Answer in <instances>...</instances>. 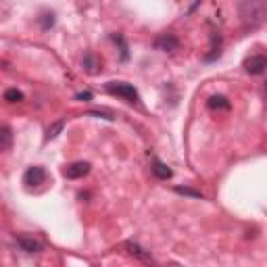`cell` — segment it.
<instances>
[{
  "instance_id": "cell-8",
  "label": "cell",
  "mask_w": 267,
  "mask_h": 267,
  "mask_svg": "<svg viewBox=\"0 0 267 267\" xmlns=\"http://www.w3.org/2000/svg\"><path fill=\"white\" fill-rule=\"evenodd\" d=\"M125 249H128V252L132 257H136V259H142V261H150V255L146 252L142 247H138L136 242H125Z\"/></svg>"
},
{
  "instance_id": "cell-7",
  "label": "cell",
  "mask_w": 267,
  "mask_h": 267,
  "mask_svg": "<svg viewBox=\"0 0 267 267\" xmlns=\"http://www.w3.org/2000/svg\"><path fill=\"white\" fill-rule=\"evenodd\" d=\"M17 244L21 247V250H25V252H40L42 250V244L38 240H33V238H27V236H19Z\"/></svg>"
},
{
  "instance_id": "cell-13",
  "label": "cell",
  "mask_w": 267,
  "mask_h": 267,
  "mask_svg": "<svg viewBox=\"0 0 267 267\" xmlns=\"http://www.w3.org/2000/svg\"><path fill=\"white\" fill-rule=\"evenodd\" d=\"M4 100H9V102H21V100H23V94H21L17 88H9V90L4 92Z\"/></svg>"
},
{
  "instance_id": "cell-6",
  "label": "cell",
  "mask_w": 267,
  "mask_h": 267,
  "mask_svg": "<svg viewBox=\"0 0 267 267\" xmlns=\"http://www.w3.org/2000/svg\"><path fill=\"white\" fill-rule=\"evenodd\" d=\"M178 46H180V42L173 33H163V36H159L154 40V48L161 52H173V50H178Z\"/></svg>"
},
{
  "instance_id": "cell-12",
  "label": "cell",
  "mask_w": 267,
  "mask_h": 267,
  "mask_svg": "<svg viewBox=\"0 0 267 267\" xmlns=\"http://www.w3.org/2000/svg\"><path fill=\"white\" fill-rule=\"evenodd\" d=\"M63 128H65V121H57L54 125H50L48 128V132H46V140H54L59 136V134L63 132Z\"/></svg>"
},
{
  "instance_id": "cell-14",
  "label": "cell",
  "mask_w": 267,
  "mask_h": 267,
  "mask_svg": "<svg viewBox=\"0 0 267 267\" xmlns=\"http://www.w3.org/2000/svg\"><path fill=\"white\" fill-rule=\"evenodd\" d=\"M175 192L184 196H192V199H202V194L199 190H192V188H186V186H175Z\"/></svg>"
},
{
  "instance_id": "cell-4",
  "label": "cell",
  "mask_w": 267,
  "mask_h": 267,
  "mask_svg": "<svg viewBox=\"0 0 267 267\" xmlns=\"http://www.w3.org/2000/svg\"><path fill=\"white\" fill-rule=\"evenodd\" d=\"M90 173V163L88 161H75V163H69L65 169H63V175L69 180H77V178H83V175Z\"/></svg>"
},
{
  "instance_id": "cell-9",
  "label": "cell",
  "mask_w": 267,
  "mask_h": 267,
  "mask_svg": "<svg viewBox=\"0 0 267 267\" xmlns=\"http://www.w3.org/2000/svg\"><path fill=\"white\" fill-rule=\"evenodd\" d=\"M152 171L161 180H169L171 178V169L165 163H161V161H154V163H152Z\"/></svg>"
},
{
  "instance_id": "cell-11",
  "label": "cell",
  "mask_w": 267,
  "mask_h": 267,
  "mask_svg": "<svg viewBox=\"0 0 267 267\" xmlns=\"http://www.w3.org/2000/svg\"><path fill=\"white\" fill-rule=\"evenodd\" d=\"M11 140H13V134L9 128H2L0 130V149L2 150H9L11 149Z\"/></svg>"
},
{
  "instance_id": "cell-16",
  "label": "cell",
  "mask_w": 267,
  "mask_h": 267,
  "mask_svg": "<svg viewBox=\"0 0 267 267\" xmlns=\"http://www.w3.org/2000/svg\"><path fill=\"white\" fill-rule=\"evenodd\" d=\"M54 25V15H44V19H42V27L44 30H48V27Z\"/></svg>"
},
{
  "instance_id": "cell-3",
  "label": "cell",
  "mask_w": 267,
  "mask_h": 267,
  "mask_svg": "<svg viewBox=\"0 0 267 267\" xmlns=\"http://www.w3.org/2000/svg\"><path fill=\"white\" fill-rule=\"evenodd\" d=\"M267 69V57L263 54H252L244 61V71L250 73V75H261Z\"/></svg>"
},
{
  "instance_id": "cell-18",
  "label": "cell",
  "mask_w": 267,
  "mask_h": 267,
  "mask_svg": "<svg viewBox=\"0 0 267 267\" xmlns=\"http://www.w3.org/2000/svg\"><path fill=\"white\" fill-rule=\"evenodd\" d=\"M90 98H92L90 92H80V94H77V100H90Z\"/></svg>"
},
{
  "instance_id": "cell-2",
  "label": "cell",
  "mask_w": 267,
  "mask_h": 267,
  "mask_svg": "<svg viewBox=\"0 0 267 267\" xmlns=\"http://www.w3.org/2000/svg\"><path fill=\"white\" fill-rule=\"evenodd\" d=\"M107 92L115 94V96H121L123 100H128L132 104H138L140 96H138V90L132 86V83H125V82H109L107 83Z\"/></svg>"
},
{
  "instance_id": "cell-10",
  "label": "cell",
  "mask_w": 267,
  "mask_h": 267,
  "mask_svg": "<svg viewBox=\"0 0 267 267\" xmlns=\"http://www.w3.org/2000/svg\"><path fill=\"white\" fill-rule=\"evenodd\" d=\"M209 107L211 109H230V102L226 96H211L209 98Z\"/></svg>"
},
{
  "instance_id": "cell-15",
  "label": "cell",
  "mask_w": 267,
  "mask_h": 267,
  "mask_svg": "<svg viewBox=\"0 0 267 267\" xmlns=\"http://www.w3.org/2000/svg\"><path fill=\"white\" fill-rule=\"evenodd\" d=\"M83 67H86L88 73H96L98 71V69H96V59L92 57V54H86V57H83Z\"/></svg>"
},
{
  "instance_id": "cell-5",
  "label": "cell",
  "mask_w": 267,
  "mask_h": 267,
  "mask_svg": "<svg viewBox=\"0 0 267 267\" xmlns=\"http://www.w3.org/2000/svg\"><path fill=\"white\" fill-rule=\"evenodd\" d=\"M44 180H46V171L42 169V167H38V165H33V167H30V169L25 171V175H23V184L25 186H40V184H44Z\"/></svg>"
},
{
  "instance_id": "cell-1",
  "label": "cell",
  "mask_w": 267,
  "mask_h": 267,
  "mask_svg": "<svg viewBox=\"0 0 267 267\" xmlns=\"http://www.w3.org/2000/svg\"><path fill=\"white\" fill-rule=\"evenodd\" d=\"M238 15L244 27H259L267 19V2L265 0H240Z\"/></svg>"
},
{
  "instance_id": "cell-17",
  "label": "cell",
  "mask_w": 267,
  "mask_h": 267,
  "mask_svg": "<svg viewBox=\"0 0 267 267\" xmlns=\"http://www.w3.org/2000/svg\"><path fill=\"white\" fill-rule=\"evenodd\" d=\"M90 115H92V117H102V119H109V121H113V117H111L109 113H100V111H90Z\"/></svg>"
}]
</instances>
